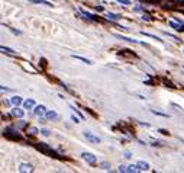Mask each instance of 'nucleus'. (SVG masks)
<instances>
[{"mask_svg": "<svg viewBox=\"0 0 184 173\" xmlns=\"http://www.w3.org/2000/svg\"><path fill=\"white\" fill-rule=\"evenodd\" d=\"M23 106H25L26 109H31V108H34L35 106V101L34 99H26V101L23 102Z\"/></svg>", "mask_w": 184, "mask_h": 173, "instance_id": "9", "label": "nucleus"}, {"mask_svg": "<svg viewBox=\"0 0 184 173\" xmlns=\"http://www.w3.org/2000/svg\"><path fill=\"white\" fill-rule=\"evenodd\" d=\"M71 119H73L74 122L77 124V122H80V121H78V118H75V115H73V117H71Z\"/></svg>", "mask_w": 184, "mask_h": 173, "instance_id": "29", "label": "nucleus"}, {"mask_svg": "<svg viewBox=\"0 0 184 173\" xmlns=\"http://www.w3.org/2000/svg\"><path fill=\"white\" fill-rule=\"evenodd\" d=\"M119 3H123V5H126V6H129L131 5V0H117Z\"/></svg>", "mask_w": 184, "mask_h": 173, "instance_id": "25", "label": "nucleus"}, {"mask_svg": "<svg viewBox=\"0 0 184 173\" xmlns=\"http://www.w3.org/2000/svg\"><path fill=\"white\" fill-rule=\"evenodd\" d=\"M2 51L6 54H10V56H16V51H13L12 48H7V47H2Z\"/></svg>", "mask_w": 184, "mask_h": 173, "instance_id": "13", "label": "nucleus"}, {"mask_svg": "<svg viewBox=\"0 0 184 173\" xmlns=\"http://www.w3.org/2000/svg\"><path fill=\"white\" fill-rule=\"evenodd\" d=\"M41 134H42V135H45V137H48V135H50L51 133H50V131H48V129H41Z\"/></svg>", "mask_w": 184, "mask_h": 173, "instance_id": "24", "label": "nucleus"}, {"mask_svg": "<svg viewBox=\"0 0 184 173\" xmlns=\"http://www.w3.org/2000/svg\"><path fill=\"white\" fill-rule=\"evenodd\" d=\"M12 115H13V117H16V118H22L23 115H25V112H23L19 106H15V109L12 111Z\"/></svg>", "mask_w": 184, "mask_h": 173, "instance_id": "7", "label": "nucleus"}, {"mask_svg": "<svg viewBox=\"0 0 184 173\" xmlns=\"http://www.w3.org/2000/svg\"><path fill=\"white\" fill-rule=\"evenodd\" d=\"M131 156H132L131 151H125V157H126V159H131Z\"/></svg>", "mask_w": 184, "mask_h": 173, "instance_id": "28", "label": "nucleus"}, {"mask_svg": "<svg viewBox=\"0 0 184 173\" xmlns=\"http://www.w3.org/2000/svg\"><path fill=\"white\" fill-rule=\"evenodd\" d=\"M35 148H36L38 151H41V153L46 154V156H52V157H55V159H60L58 153H55V151L52 150V147H50V145L44 144V143H38V144L35 145Z\"/></svg>", "mask_w": 184, "mask_h": 173, "instance_id": "1", "label": "nucleus"}, {"mask_svg": "<svg viewBox=\"0 0 184 173\" xmlns=\"http://www.w3.org/2000/svg\"><path fill=\"white\" fill-rule=\"evenodd\" d=\"M158 133H161L162 135H168V134H170L168 131H165V129H162V128H160V129H158Z\"/></svg>", "mask_w": 184, "mask_h": 173, "instance_id": "26", "label": "nucleus"}, {"mask_svg": "<svg viewBox=\"0 0 184 173\" xmlns=\"http://www.w3.org/2000/svg\"><path fill=\"white\" fill-rule=\"evenodd\" d=\"M73 58H77V60H80V61H83V63H87V64H93V63H91V60H87V58H84V57L73 56Z\"/></svg>", "mask_w": 184, "mask_h": 173, "instance_id": "17", "label": "nucleus"}, {"mask_svg": "<svg viewBox=\"0 0 184 173\" xmlns=\"http://www.w3.org/2000/svg\"><path fill=\"white\" fill-rule=\"evenodd\" d=\"M164 84L168 86V87H171V89H175V87H174V84L171 83V82H168V80H164Z\"/></svg>", "mask_w": 184, "mask_h": 173, "instance_id": "21", "label": "nucleus"}, {"mask_svg": "<svg viewBox=\"0 0 184 173\" xmlns=\"http://www.w3.org/2000/svg\"><path fill=\"white\" fill-rule=\"evenodd\" d=\"M17 170L22 173L34 172V166H32V164H28V163H22V164H19V169H17Z\"/></svg>", "mask_w": 184, "mask_h": 173, "instance_id": "5", "label": "nucleus"}, {"mask_svg": "<svg viewBox=\"0 0 184 173\" xmlns=\"http://www.w3.org/2000/svg\"><path fill=\"white\" fill-rule=\"evenodd\" d=\"M138 166H139V169L141 170H144V172L149 170V164H148L146 162H142V160H141V162H138Z\"/></svg>", "mask_w": 184, "mask_h": 173, "instance_id": "10", "label": "nucleus"}, {"mask_svg": "<svg viewBox=\"0 0 184 173\" xmlns=\"http://www.w3.org/2000/svg\"><path fill=\"white\" fill-rule=\"evenodd\" d=\"M128 172H131V173H136V172H141V169H139V166H138V164H136V166H135V164H131V166H129L128 167Z\"/></svg>", "mask_w": 184, "mask_h": 173, "instance_id": "12", "label": "nucleus"}, {"mask_svg": "<svg viewBox=\"0 0 184 173\" xmlns=\"http://www.w3.org/2000/svg\"><path fill=\"white\" fill-rule=\"evenodd\" d=\"M28 133L31 135H38L39 134V129L36 128V127H31V128H28Z\"/></svg>", "mask_w": 184, "mask_h": 173, "instance_id": "16", "label": "nucleus"}, {"mask_svg": "<svg viewBox=\"0 0 184 173\" xmlns=\"http://www.w3.org/2000/svg\"><path fill=\"white\" fill-rule=\"evenodd\" d=\"M81 157H83L86 162L89 163V164H96L97 163V159H96L94 154H91V153H83L81 154Z\"/></svg>", "mask_w": 184, "mask_h": 173, "instance_id": "3", "label": "nucleus"}, {"mask_svg": "<svg viewBox=\"0 0 184 173\" xmlns=\"http://www.w3.org/2000/svg\"><path fill=\"white\" fill-rule=\"evenodd\" d=\"M152 113H155V115H158V117H164V118H168L167 113H162V112H158V111H152Z\"/></svg>", "mask_w": 184, "mask_h": 173, "instance_id": "20", "label": "nucleus"}, {"mask_svg": "<svg viewBox=\"0 0 184 173\" xmlns=\"http://www.w3.org/2000/svg\"><path fill=\"white\" fill-rule=\"evenodd\" d=\"M17 125H19V128H25L28 124H26V121H19V124H17Z\"/></svg>", "mask_w": 184, "mask_h": 173, "instance_id": "23", "label": "nucleus"}, {"mask_svg": "<svg viewBox=\"0 0 184 173\" xmlns=\"http://www.w3.org/2000/svg\"><path fill=\"white\" fill-rule=\"evenodd\" d=\"M142 19H144V21H146V22H149V21H151V16L148 15V13H144V15H142Z\"/></svg>", "mask_w": 184, "mask_h": 173, "instance_id": "22", "label": "nucleus"}, {"mask_svg": "<svg viewBox=\"0 0 184 173\" xmlns=\"http://www.w3.org/2000/svg\"><path fill=\"white\" fill-rule=\"evenodd\" d=\"M96 10H99V12H101V10H103V7H101V6H96Z\"/></svg>", "mask_w": 184, "mask_h": 173, "instance_id": "30", "label": "nucleus"}, {"mask_svg": "<svg viewBox=\"0 0 184 173\" xmlns=\"http://www.w3.org/2000/svg\"><path fill=\"white\" fill-rule=\"evenodd\" d=\"M31 2H34V3H38V5L48 6V7H50V6H52V5L50 3V2H46V0H31Z\"/></svg>", "mask_w": 184, "mask_h": 173, "instance_id": "15", "label": "nucleus"}, {"mask_svg": "<svg viewBox=\"0 0 184 173\" xmlns=\"http://www.w3.org/2000/svg\"><path fill=\"white\" fill-rule=\"evenodd\" d=\"M45 115H46V118H48V119H55V118L58 117L55 111H46V113H45Z\"/></svg>", "mask_w": 184, "mask_h": 173, "instance_id": "11", "label": "nucleus"}, {"mask_svg": "<svg viewBox=\"0 0 184 173\" xmlns=\"http://www.w3.org/2000/svg\"><path fill=\"white\" fill-rule=\"evenodd\" d=\"M117 170H119L120 173H122V172H128V169L125 167V166H119V169H117Z\"/></svg>", "mask_w": 184, "mask_h": 173, "instance_id": "27", "label": "nucleus"}, {"mask_svg": "<svg viewBox=\"0 0 184 173\" xmlns=\"http://www.w3.org/2000/svg\"><path fill=\"white\" fill-rule=\"evenodd\" d=\"M39 63H42V67H45V66H46V64H45V60H44V58H42V60H41Z\"/></svg>", "mask_w": 184, "mask_h": 173, "instance_id": "31", "label": "nucleus"}, {"mask_svg": "<svg viewBox=\"0 0 184 173\" xmlns=\"http://www.w3.org/2000/svg\"><path fill=\"white\" fill-rule=\"evenodd\" d=\"M84 137L89 140L90 143H94V144H99V143L101 141L99 137H96V135L93 134V133H90V131H86V133H84Z\"/></svg>", "mask_w": 184, "mask_h": 173, "instance_id": "4", "label": "nucleus"}, {"mask_svg": "<svg viewBox=\"0 0 184 173\" xmlns=\"http://www.w3.org/2000/svg\"><path fill=\"white\" fill-rule=\"evenodd\" d=\"M3 134H5V137H7V138H12V140H20V135H19V133H17V129L12 128V127L6 128L5 131H3Z\"/></svg>", "mask_w": 184, "mask_h": 173, "instance_id": "2", "label": "nucleus"}, {"mask_svg": "<svg viewBox=\"0 0 184 173\" xmlns=\"http://www.w3.org/2000/svg\"><path fill=\"white\" fill-rule=\"evenodd\" d=\"M45 113H46V108H45L44 105L35 106V115H38V117H44Z\"/></svg>", "mask_w": 184, "mask_h": 173, "instance_id": "6", "label": "nucleus"}, {"mask_svg": "<svg viewBox=\"0 0 184 173\" xmlns=\"http://www.w3.org/2000/svg\"><path fill=\"white\" fill-rule=\"evenodd\" d=\"M22 98H20V96H13V98H12L10 99V103L12 105H15V106H19V105H22Z\"/></svg>", "mask_w": 184, "mask_h": 173, "instance_id": "8", "label": "nucleus"}, {"mask_svg": "<svg viewBox=\"0 0 184 173\" xmlns=\"http://www.w3.org/2000/svg\"><path fill=\"white\" fill-rule=\"evenodd\" d=\"M100 166H101V167H103V169H105V170H107V172L110 170V163L103 162V163H101V164H100Z\"/></svg>", "mask_w": 184, "mask_h": 173, "instance_id": "18", "label": "nucleus"}, {"mask_svg": "<svg viewBox=\"0 0 184 173\" xmlns=\"http://www.w3.org/2000/svg\"><path fill=\"white\" fill-rule=\"evenodd\" d=\"M106 16L110 19V21H117V19H120V16L119 15H115V13H110V12H107Z\"/></svg>", "mask_w": 184, "mask_h": 173, "instance_id": "14", "label": "nucleus"}, {"mask_svg": "<svg viewBox=\"0 0 184 173\" xmlns=\"http://www.w3.org/2000/svg\"><path fill=\"white\" fill-rule=\"evenodd\" d=\"M142 35H145V37H149V38H154V39H156V41H161V39L158 38L156 35H151V34H146V32H141Z\"/></svg>", "mask_w": 184, "mask_h": 173, "instance_id": "19", "label": "nucleus"}]
</instances>
